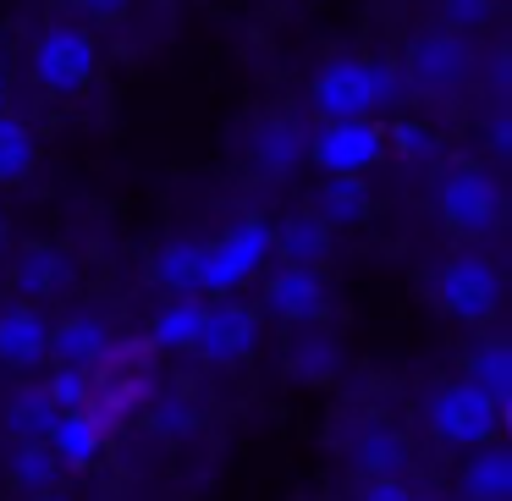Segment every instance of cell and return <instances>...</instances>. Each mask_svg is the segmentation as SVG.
<instances>
[{"instance_id":"52a82bcc","label":"cell","mask_w":512,"mask_h":501,"mask_svg":"<svg viewBox=\"0 0 512 501\" xmlns=\"http://www.w3.org/2000/svg\"><path fill=\"white\" fill-rule=\"evenodd\" d=\"M441 215L457 226V232H490L496 215H501L496 182H490L485 171H474V166L452 171V177L441 182Z\"/></svg>"},{"instance_id":"ba28073f","label":"cell","mask_w":512,"mask_h":501,"mask_svg":"<svg viewBox=\"0 0 512 501\" xmlns=\"http://www.w3.org/2000/svg\"><path fill=\"white\" fill-rule=\"evenodd\" d=\"M408 72L424 94H452L468 78V45L463 34H424L408 56Z\"/></svg>"},{"instance_id":"44dd1931","label":"cell","mask_w":512,"mask_h":501,"mask_svg":"<svg viewBox=\"0 0 512 501\" xmlns=\"http://www.w3.org/2000/svg\"><path fill=\"white\" fill-rule=\"evenodd\" d=\"M56 468H61V463H56V452H50V441H45V435H28V441L12 452V479H17V485L45 490L50 479H56Z\"/></svg>"},{"instance_id":"9c48e42d","label":"cell","mask_w":512,"mask_h":501,"mask_svg":"<svg viewBox=\"0 0 512 501\" xmlns=\"http://www.w3.org/2000/svg\"><path fill=\"white\" fill-rule=\"evenodd\" d=\"M259 342V320L243 309V303H215V309H204V325H199V353L210 358V364H232V358H248Z\"/></svg>"},{"instance_id":"d4e9b609","label":"cell","mask_w":512,"mask_h":501,"mask_svg":"<svg viewBox=\"0 0 512 501\" xmlns=\"http://www.w3.org/2000/svg\"><path fill=\"white\" fill-rule=\"evenodd\" d=\"M155 276L166 281L171 292H199V243H171L166 254L155 259Z\"/></svg>"},{"instance_id":"8fae6325","label":"cell","mask_w":512,"mask_h":501,"mask_svg":"<svg viewBox=\"0 0 512 501\" xmlns=\"http://www.w3.org/2000/svg\"><path fill=\"white\" fill-rule=\"evenodd\" d=\"M265 303H270V314H281V320H320L325 314V287H320V276H314V265H287V270L270 276Z\"/></svg>"},{"instance_id":"5b68a950","label":"cell","mask_w":512,"mask_h":501,"mask_svg":"<svg viewBox=\"0 0 512 501\" xmlns=\"http://www.w3.org/2000/svg\"><path fill=\"white\" fill-rule=\"evenodd\" d=\"M430 424H435V435H441V441L485 446L490 435L501 430V402H496V397H485V391H479L474 380H457V386H446L441 397H435Z\"/></svg>"},{"instance_id":"d6986e66","label":"cell","mask_w":512,"mask_h":501,"mask_svg":"<svg viewBox=\"0 0 512 501\" xmlns=\"http://www.w3.org/2000/svg\"><path fill=\"white\" fill-rule=\"evenodd\" d=\"M364 210H369V188H364V177H347V171H342V177H331V182L320 188V215H325L331 226L358 221Z\"/></svg>"},{"instance_id":"4316f807","label":"cell","mask_w":512,"mask_h":501,"mask_svg":"<svg viewBox=\"0 0 512 501\" xmlns=\"http://www.w3.org/2000/svg\"><path fill=\"white\" fill-rule=\"evenodd\" d=\"M45 397L56 402V408H89V369L61 364V375L45 386Z\"/></svg>"},{"instance_id":"3957f363","label":"cell","mask_w":512,"mask_h":501,"mask_svg":"<svg viewBox=\"0 0 512 501\" xmlns=\"http://www.w3.org/2000/svg\"><path fill=\"white\" fill-rule=\"evenodd\" d=\"M314 111L325 122H347V116H375L380 111V67L358 56H336L314 72Z\"/></svg>"},{"instance_id":"5bb4252c","label":"cell","mask_w":512,"mask_h":501,"mask_svg":"<svg viewBox=\"0 0 512 501\" xmlns=\"http://www.w3.org/2000/svg\"><path fill=\"white\" fill-rule=\"evenodd\" d=\"M248 149H254V166L270 171V177H281V171L298 166V155L309 144H303V133L287 122V116H265V122L254 127V138H248Z\"/></svg>"},{"instance_id":"7c38bea8","label":"cell","mask_w":512,"mask_h":501,"mask_svg":"<svg viewBox=\"0 0 512 501\" xmlns=\"http://www.w3.org/2000/svg\"><path fill=\"white\" fill-rule=\"evenodd\" d=\"M105 347H111V331H105L100 320H89V314H78V320L56 325L45 342V358H56V364H72V369H94L105 358Z\"/></svg>"},{"instance_id":"1f68e13d","label":"cell","mask_w":512,"mask_h":501,"mask_svg":"<svg viewBox=\"0 0 512 501\" xmlns=\"http://www.w3.org/2000/svg\"><path fill=\"white\" fill-rule=\"evenodd\" d=\"M83 12H94V17H122L127 12V0H78Z\"/></svg>"},{"instance_id":"6da1fadb","label":"cell","mask_w":512,"mask_h":501,"mask_svg":"<svg viewBox=\"0 0 512 501\" xmlns=\"http://www.w3.org/2000/svg\"><path fill=\"white\" fill-rule=\"evenodd\" d=\"M270 226L265 221H237L226 226L215 243H199V292H232L237 281H248L270 254Z\"/></svg>"},{"instance_id":"277c9868","label":"cell","mask_w":512,"mask_h":501,"mask_svg":"<svg viewBox=\"0 0 512 501\" xmlns=\"http://www.w3.org/2000/svg\"><path fill=\"white\" fill-rule=\"evenodd\" d=\"M380 149H386V133H380L369 116H347V122H325L320 133L309 138V155L314 166L325 171V177H364L369 166L380 160Z\"/></svg>"},{"instance_id":"7a4b0ae2","label":"cell","mask_w":512,"mask_h":501,"mask_svg":"<svg viewBox=\"0 0 512 501\" xmlns=\"http://www.w3.org/2000/svg\"><path fill=\"white\" fill-rule=\"evenodd\" d=\"M94 67H100V50H94V39L83 34V28L72 23H50L45 34H39L34 45V78L39 89L50 94H83L94 78Z\"/></svg>"},{"instance_id":"d6a6232c","label":"cell","mask_w":512,"mask_h":501,"mask_svg":"<svg viewBox=\"0 0 512 501\" xmlns=\"http://www.w3.org/2000/svg\"><path fill=\"white\" fill-rule=\"evenodd\" d=\"M490 144H496V149H512V122H507V116H496V127H490Z\"/></svg>"},{"instance_id":"f546056e","label":"cell","mask_w":512,"mask_h":501,"mask_svg":"<svg viewBox=\"0 0 512 501\" xmlns=\"http://www.w3.org/2000/svg\"><path fill=\"white\" fill-rule=\"evenodd\" d=\"M331 364H336V347L325 342V336H314V342L303 347V358H298L303 375H320V369H331Z\"/></svg>"},{"instance_id":"e0dca14e","label":"cell","mask_w":512,"mask_h":501,"mask_svg":"<svg viewBox=\"0 0 512 501\" xmlns=\"http://www.w3.org/2000/svg\"><path fill=\"white\" fill-rule=\"evenodd\" d=\"M463 496L468 501H512V457L501 446L479 452L463 474Z\"/></svg>"},{"instance_id":"7402d4cb","label":"cell","mask_w":512,"mask_h":501,"mask_svg":"<svg viewBox=\"0 0 512 501\" xmlns=\"http://www.w3.org/2000/svg\"><path fill=\"white\" fill-rule=\"evenodd\" d=\"M34 171V133L12 116H0V182H17Z\"/></svg>"},{"instance_id":"836d02e7","label":"cell","mask_w":512,"mask_h":501,"mask_svg":"<svg viewBox=\"0 0 512 501\" xmlns=\"http://www.w3.org/2000/svg\"><path fill=\"white\" fill-rule=\"evenodd\" d=\"M0 105H6V78H0Z\"/></svg>"},{"instance_id":"e575fe53","label":"cell","mask_w":512,"mask_h":501,"mask_svg":"<svg viewBox=\"0 0 512 501\" xmlns=\"http://www.w3.org/2000/svg\"><path fill=\"white\" fill-rule=\"evenodd\" d=\"M39 501H61V496H39Z\"/></svg>"},{"instance_id":"4dcf8cb0","label":"cell","mask_w":512,"mask_h":501,"mask_svg":"<svg viewBox=\"0 0 512 501\" xmlns=\"http://www.w3.org/2000/svg\"><path fill=\"white\" fill-rule=\"evenodd\" d=\"M364 501H419V496H413V490H402L397 479L386 474V479H375V485H369V496H364Z\"/></svg>"},{"instance_id":"484cf974","label":"cell","mask_w":512,"mask_h":501,"mask_svg":"<svg viewBox=\"0 0 512 501\" xmlns=\"http://www.w3.org/2000/svg\"><path fill=\"white\" fill-rule=\"evenodd\" d=\"M402 457H408V446H402L391 430H369L364 441H358V463H364L375 479L397 474V468H402Z\"/></svg>"},{"instance_id":"4fadbf2b","label":"cell","mask_w":512,"mask_h":501,"mask_svg":"<svg viewBox=\"0 0 512 501\" xmlns=\"http://www.w3.org/2000/svg\"><path fill=\"white\" fill-rule=\"evenodd\" d=\"M144 397H149L144 369H111L105 380H89V408L100 413L105 430H111L116 419H127L133 408H144Z\"/></svg>"},{"instance_id":"2e32d148","label":"cell","mask_w":512,"mask_h":501,"mask_svg":"<svg viewBox=\"0 0 512 501\" xmlns=\"http://www.w3.org/2000/svg\"><path fill=\"white\" fill-rule=\"evenodd\" d=\"M270 243H281L287 265H320V259L331 254V221H325L320 210H314V215H292V221L281 226V237H270Z\"/></svg>"},{"instance_id":"8992f818","label":"cell","mask_w":512,"mask_h":501,"mask_svg":"<svg viewBox=\"0 0 512 501\" xmlns=\"http://www.w3.org/2000/svg\"><path fill=\"white\" fill-rule=\"evenodd\" d=\"M435 298H441L446 314H457V320H468V325L490 320V309H496V270L474 254L452 259V265L441 270V281H435Z\"/></svg>"},{"instance_id":"83f0119b","label":"cell","mask_w":512,"mask_h":501,"mask_svg":"<svg viewBox=\"0 0 512 501\" xmlns=\"http://www.w3.org/2000/svg\"><path fill=\"white\" fill-rule=\"evenodd\" d=\"M391 144H397L408 160H430L435 155V133H430V127H419V122H397V127H391Z\"/></svg>"},{"instance_id":"603a6c76","label":"cell","mask_w":512,"mask_h":501,"mask_svg":"<svg viewBox=\"0 0 512 501\" xmlns=\"http://www.w3.org/2000/svg\"><path fill=\"white\" fill-rule=\"evenodd\" d=\"M61 254L56 248H28L23 259H17V287L28 292V298H45V292H56L61 287Z\"/></svg>"},{"instance_id":"30bf717a","label":"cell","mask_w":512,"mask_h":501,"mask_svg":"<svg viewBox=\"0 0 512 501\" xmlns=\"http://www.w3.org/2000/svg\"><path fill=\"white\" fill-rule=\"evenodd\" d=\"M45 441H50V452H56V463L83 468V463H94V457H100L105 424H100V413H94V408H61L56 419H50Z\"/></svg>"},{"instance_id":"ac0fdd59","label":"cell","mask_w":512,"mask_h":501,"mask_svg":"<svg viewBox=\"0 0 512 501\" xmlns=\"http://www.w3.org/2000/svg\"><path fill=\"white\" fill-rule=\"evenodd\" d=\"M474 380L479 391H485V397H496L501 402V413L512 408V347L507 342H485L479 347V358H474Z\"/></svg>"},{"instance_id":"f1b7e54d","label":"cell","mask_w":512,"mask_h":501,"mask_svg":"<svg viewBox=\"0 0 512 501\" xmlns=\"http://www.w3.org/2000/svg\"><path fill=\"white\" fill-rule=\"evenodd\" d=\"M441 12H446V28H479L490 23L496 0H441Z\"/></svg>"},{"instance_id":"cb8c5ba5","label":"cell","mask_w":512,"mask_h":501,"mask_svg":"<svg viewBox=\"0 0 512 501\" xmlns=\"http://www.w3.org/2000/svg\"><path fill=\"white\" fill-rule=\"evenodd\" d=\"M56 413H61V408L45 397V391H17V397L6 402V424H12V430L23 435V441H28V435H45Z\"/></svg>"},{"instance_id":"ffe728a7","label":"cell","mask_w":512,"mask_h":501,"mask_svg":"<svg viewBox=\"0 0 512 501\" xmlns=\"http://www.w3.org/2000/svg\"><path fill=\"white\" fill-rule=\"evenodd\" d=\"M199 325H204V303L177 298L155 320V336H149V342H155V347H193V342H199Z\"/></svg>"},{"instance_id":"9a60e30c","label":"cell","mask_w":512,"mask_h":501,"mask_svg":"<svg viewBox=\"0 0 512 501\" xmlns=\"http://www.w3.org/2000/svg\"><path fill=\"white\" fill-rule=\"evenodd\" d=\"M45 342H50V325L39 320L34 309H6L0 314V358L6 364H39L45 358Z\"/></svg>"}]
</instances>
